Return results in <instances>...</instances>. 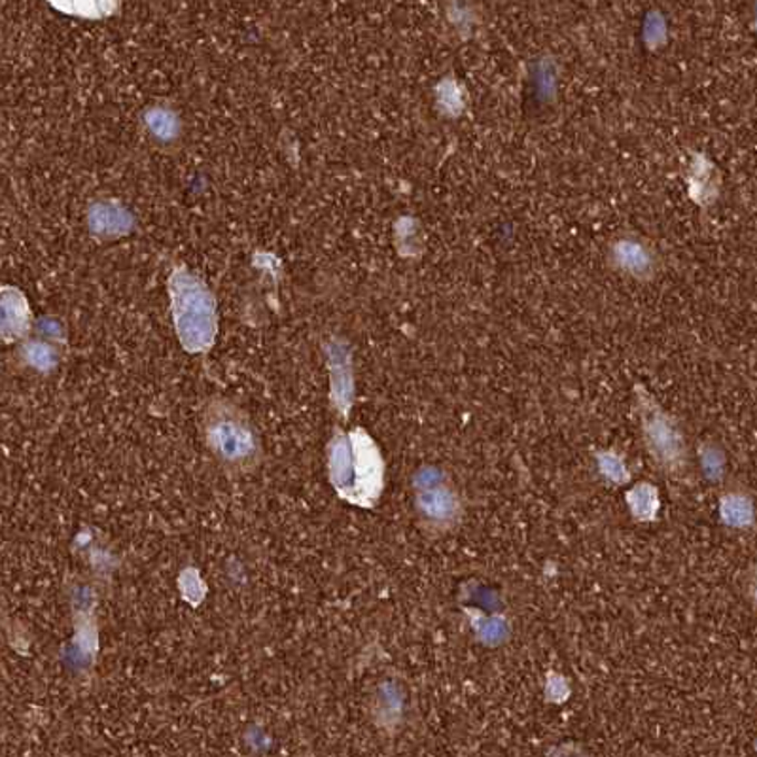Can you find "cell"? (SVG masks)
I'll list each match as a JSON object with an SVG mask.
<instances>
[{
    "mask_svg": "<svg viewBox=\"0 0 757 757\" xmlns=\"http://www.w3.org/2000/svg\"><path fill=\"white\" fill-rule=\"evenodd\" d=\"M612 259L619 269L631 275H646L653 267L650 248L637 239H619L613 245Z\"/></svg>",
    "mask_w": 757,
    "mask_h": 757,
    "instance_id": "obj_12",
    "label": "cell"
},
{
    "mask_svg": "<svg viewBox=\"0 0 757 757\" xmlns=\"http://www.w3.org/2000/svg\"><path fill=\"white\" fill-rule=\"evenodd\" d=\"M328 480L341 500L373 508L385 491V461L364 429L335 430L328 443Z\"/></svg>",
    "mask_w": 757,
    "mask_h": 757,
    "instance_id": "obj_1",
    "label": "cell"
},
{
    "mask_svg": "<svg viewBox=\"0 0 757 757\" xmlns=\"http://www.w3.org/2000/svg\"><path fill=\"white\" fill-rule=\"evenodd\" d=\"M32 313L26 294L16 286H0V341L16 343L31 334Z\"/></svg>",
    "mask_w": 757,
    "mask_h": 757,
    "instance_id": "obj_7",
    "label": "cell"
},
{
    "mask_svg": "<svg viewBox=\"0 0 757 757\" xmlns=\"http://www.w3.org/2000/svg\"><path fill=\"white\" fill-rule=\"evenodd\" d=\"M88 227L97 239H120L131 234L135 218L120 201L99 199L88 208Z\"/></svg>",
    "mask_w": 757,
    "mask_h": 757,
    "instance_id": "obj_8",
    "label": "cell"
},
{
    "mask_svg": "<svg viewBox=\"0 0 757 757\" xmlns=\"http://www.w3.org/2000/svg\"><path fill=\"white\" fill-rule=\"evenodd\" d=\"M404 719V694L396 684H383L375 700V724L385 731H394Z\"/></svg>",
    "mask_w": 757,
    "mask_h": 757,
    "instance_id": "obj_11",
    "label": "cell"
},
{
    "mask_svg": "<svg viewBox=\"0 0 757 757\" xmlns=\"http://www.w3.org/2000/svg\"><path fill=\"white\" fill-rule=\"evenodd\" d=\"M438 102L442 110L448 114H459L464 108V94H462L461 86L456 83L453 78H445L440 86H438Z\"/></svg>",
    "mask_w": 757,
    "mask_h": 757,
    "instance_id": "obj_17",
    "label": "cell"
},
{
    "mask_svg": "<svg viewBox=\"0 0 757 757\" xmlns=\"http://www.w3.org/2000/svg\"><path fill=\"white\" fill-rule=\"evenodd\" d=\"M719 519L729 529L746 530L754 527V500L743 486L727 489L719 499Z\"/></svg>",
    "mask_w": 757,
    "mask_h": 757,
    "instance_id": "obj_9",
    "label": "cell"
},
{
    "mask_svg": "<svg viewBox=\"0 0 757 757\" xmlns=\"http://www.w3.org/2000/svg\"><path fill=\"white\" fill-rule=\"evenodd\" d=\"M205 448L229 473H253L264 459V449L250 416L226 397L208 400L201 413Z\"/></svg>",
    "mask_w": 757,
    "mask_h": 757,
    "instance_id": "obj_2",
    "label": "cell"
},
{
    "mask_svg": "<svg viewBox=\"0 0 757 757\" xmlns=\"http://www.w3.org/2000/svg\"><path fill=\"white\" fill-rule=\"evenodd\" d=\"M597 466H599L600 475L604 480L612 481L616 485H625L627 481L631 480V473H629L623 456L612 449L600 451L597 454Z\"/></svg>",
    "mask_w": 757,
    "mask_h": 757,
    "instance_id": "obj_15",
    "label": "cell"
},
{
    "mask_svg": "<svg viewBox=\"0 0 757 757\" xmlns=\"http://www.w3.org/2000/svg\"><path fill=\"white\" fill-rule=\"evenodd\" d=\"M643 37H646V42L648 45L661 46L665 40H667V23L662 19L661 13L651 12L646 19V26H643Z\"/></svg>",
    "mask_w": 757,
    "mask_h": 757,
    "instance_id": "obj_19",
    "label": "cell"
},
{
    "mask_svg": "<svg viewBox=\"0 0 757 757\" xmlns=\"http://www.w3.org/2000/svg\"><path fill=\"white\" fill-rule=\"evenodd\" d=\"M415 511L424 529L435 534L451 532L464 515L461 492L448 473L435 466H424L413 475Z\"/></svg>",
    "mask_w": 757,
    "mask_h": 757,
    "instance_id": "obj_5",
    "label": "cell"
},
{
    "mask_svg": "<svg viewBox=\"0 0 757 757\" xmlns=\"http://www.w3.org/2000/svg\"><path fill=\"white\" fill-rule=\"evenodd\" d=\"M146 131L150 132L151 139L158 140L159 145H173L183 135V124L178 114L170 107L154 105L145 110Z\"/></svg>",
    "mask_w": 757,
    "mask_h": 757,
    "instance_id": "obj_10",
    "label": "cell"
},
{
    "mask_svg": "<svg viewBox=\"0 0 757 757\" xmlns=\"http://www.w3.org/2000/svg\"><path fill=\"white\" fill-rule=\"evenodd\" d=\"M627 505L631 510L632 518L640 521V523H650L656 521L659 508H661V499H659V491L656 485L651 483H637L625 494Z\"/></svg>",
    "mask_w": 757,
    "mask_h": 757,
    "instance_id": "obj_13",
    "label": "cell"
},
{
    "mask_svg": "<svg viewBox=\"0 0 757 757\" xmlns=\"http://www.w3.org/2000/svg\"><path fill=\"white\" fill-rule=\"evenodd\" d=\"M548 757H591L581 746L561 745L549 751Z\"/></svg>",
    "mask_w": 757,
    "mask_h": 757,
    "instance_id": "obj_20",
    "label": "cell"
},
{
    "mask_svg": "<svg viewBox=\"0 0 757 757\" xmlns=\"http://www.w3.org/2000/svg\"><path fill=\"white\" fill-rule=\"evenodd\" d=\"M700 466L705 470L708 480H721L724 468H726V456L716 445L708 443V445L700 448Z\"/></svg>",
    "mask_w": 757,
    "mask_h": 757,
    "instance_id": "obj_18",
    "label": "cell"
},
{
    "mask_svg": "<svg viewBox=\"0 0 757 757\" xmlns=\"http://www.w3.org/2000/svg\"><path fill=\"white\" fill-rule=\"evenodd\" d=\"M56 10H63L70 16H78V18L99 19L108 18L114 12L120 10V4L114 2H67V4H51Z\"/></svg>",
    "mask_w": 757,
    "mask_h": 757,
    "instance_id": "obj_16",
    "label": "cell"
},
{
    "mask_svg": "<svg viewBox=\"0 0 757 757\" xmlns=\"http://www.w3.org/2000/svg\"><path fill=\"white\" fill-rule=\"evenodd\" d=\"M330 372V397L341 416H347L354 402L353 356L347 343L332 340L326 345Z\"/></svg>",
    "mask_w": 757,
    "mask_h": 757,
    "instance_id": "obj_6",
    "label": "cell"
},
{
    "mask_svg": "<svg viewBox=\"0 0 757 757\" xmlns=\"http://www.w3.org/2000/svg\"><path fill=\"white\" fill-rule=\"evenodd\" d=\"M170 313L175 332L186 353L201 354L213 348L218 334V307L207 283L186 267L170 273Z\"/></svg>",
    "mask_w": 757,
    "mask_h": 757,
    "instance_id": "obj_3",
    "label": "cell"
},
{
    "mask_svg": "<svg viewBox=\"0 0 757 757\" xmlns=\"http://www.w3.org/2000/svg\"><path fill=\"white\" fill-rule=\"evenodd\" d=\"M19 354L27 366L40 373L51 372L59 362V351L53 343H48L46 340L26 341Z\"/></svg>",
    "mask_w": 757,
    "mask_h": 757,
    "instance_id": "obj_14",
    "label": "cell"
},
{
    "mask_svg": "<svg viewBox=\"0 0 757 757\" xmlns=\"http://www.w3.org/2000/svg\"><path fill=\"white\" fill-rule=\"evenodd\" d=\"M637 405L643 442L653 461L670 475L684 478L689 468V449L680 426L661 405L657 404L653 396L642 389H638Z\"/></svg>",
    "mask_w": 757,
    "mask_h": 757,
    "instance_id": "obj_4",
    "label": "cell"
}]
</instances>
